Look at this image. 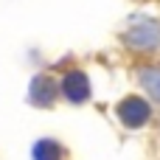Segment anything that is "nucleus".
<instances>
[{"label": "nucleus", "mask_w": 160, "mask_h": 160, "mask_svg": "<svg viewBox=\"0 0 160 160\" xmlns=\"http://www.w3.org/2000/svg\"><path fill=\"white\" fill-rule=\"evenodd\" d=\"M62 93L70 98V101H84L87 98V93H90V87H87V79H84V73H68L65 76V82H62Z\"/></svg>", "instance_id": "1"}, {"label": "nucleus", "mask_w": 160, "mask_h": 160, "mask_svg": "<svg viewBox=\"0 0 160 160\" xmlns=\"http://www.w3.org/2000/svg\"><path fill=\"white\" fill-rule=\"evenodd\" d=\"M121 118H124L129 127H138V124H143V121L149 118V107H146L141 98H127V101L121 104Z\"/></svg>", "instance_id": "2"}, {"label": "nucleus", "mask_w": 160, "mask_h": 160, "mask_svg": "<svg viewBox=\"0 0 160 160\" xmlns=\"http://www.w3.org/2000/svg\"><path fill=\"white\" fill-rule=\"evenodd\" d=\"M31 98H34L37 104H51V101H53V84H51L48 79H34V84H31Z\"/></svg>", "instance_id": "3"}, {"label": "nucleus", "mask_w": 160, "mask_h": 160, "mask_svg": "<svg viewBox=\"0 0 160 160\" xmlns=\"http://www.w3.org/2000/svg\"><path fill=\"white\" fill-rule=\"evenodd\" d=\"M34 160H62V146L53 141H39L34 146Z\"/></svg>", "instance_id": "4"}]
</instances>
